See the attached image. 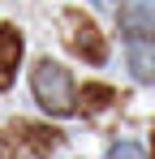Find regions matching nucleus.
I'll use <instances>...</instances> for the list:
<instances>
[{
	"label": "nucleus",
	"mask_w": 155,
	"mask_h": 159,
	"mask_svg": "<svg viewBox=\"0 0 155 159\" xmlns=\"http://www.w3.org/2000/svg\"><path fill=\"white\" fill-rule=\"evenodd\" d=\"M82 103H78V112H103V107L116 99V90L112 86H82V95H78Z\"/></svg>",
	"instance_id": "423d86ee"
},
{
	"label": "nucleus",
	"mask_w": 155,
	"mask_h": 159,
	"mask_svg": "<svg viewBox=\"0 0 155 159\" xmlns=\"http://www.w3.org/2000/svg\"><path fill=\"white\" fill-rule=\"evenodd\" d=\"M151 146H155V133H151Z\"/></svg>",
	"instance_id": "6e6552de"
},
{
	"label": "nucleus",
	"mask_w": 155,
	"mask_h": 159,
	"mask_svg": "<svg viewBox=\"0 0 155 159\" xmlns=\"http://www.w3.org/2000/svg\"><path fill=\"white\" fill-rule=\"evenodd\" d=\"M60 146V129L35 125V120H13L0 129V159H48Z\"/></svg>",
	"instance_id": "f257e3e1"
},
{
	"label": "nucleus",
	"mask_w": 155,
	"mask_h": 159,
	"mask_svg": "<svg viewBox=\"0 0 155 159\" xmlns=\"http://www.w3.org/2000/svg\"><path fill=\"white\" fill-rule=\"evenodd\" d=\"M125 22V52H129V73L138 82H155V26L147 9H125L121 13Z\"/></svg>",
	"instance_id": "7ed1b4c3"
},
{
	"label": "nucleus",
	"mask_w": 155,
	"mask_h": 159,
	"mask_svg": "<svg viewBox=\"0 0 155 159\" xmlns=\"http://www.w3.org/2000/svg\"><path fill=\"white\" fill-rule=\"evenodd\" d=\"M60 22H65V30H69L65 43H69L82 60H91V65H103V60H108V39L99 34V26H95L82 9H65Z\"/></svg>",
	"instance_id": "20e7f679"
},
{
	"label": "nucleus",
	"mask_w": 155,
	"mask_h": 159,
	"mask_svg": "<svg viewBox=\"0 0 155 159\" xmlns=\"http://www.w3.org/2000/svg\"><path fill=\"white\" fill-rule=\"evenodd\" d=\"M30 90H35L39 107L52 112V116H69V112L78 107L73 78H69V69H60L56 60H39V65H35V73H30Z\"/></svg>",
	"instance_id": "f03ea898"
},
{
	"label": "nucleus",
	"mask_w": 155,
	"mask_h": 159,
	"mask_svg": "<svg viewBox=\"0 0 155 159\" xmlns=\"http://www.w3.org/2000/svg\"><path fill=\"white\" fill-rule=\"evenodd\" d=\"M108 159H147L142 155V146H134V142H121V146H112Z\"/></svg>",
	"instance_id": "0eeeda50"
},
{
	"label": "nucleus",
	"mask_w": 155,
	"mask_h": 159,
	"mask_svg": "<svg viewBox=\"0 0 155 159\" xmlns=\"http://www.w3.org/2000/svg\"><path fill=\"white\" fill-rule=\"evenodd\" d=\"M17 60H22V34L17 26H0V86H13L17 78Z\"/></svg>",
	"instance_id": "39448f33"
}]
</instances>
